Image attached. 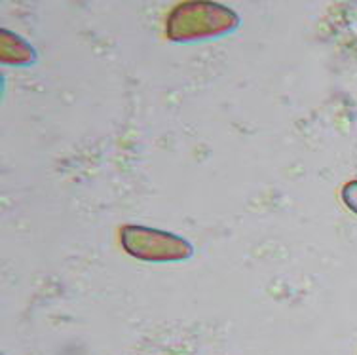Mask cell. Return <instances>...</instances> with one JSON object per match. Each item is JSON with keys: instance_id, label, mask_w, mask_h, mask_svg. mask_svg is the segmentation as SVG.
Returning a JSON list of instances; mask_svg holds the SVG:
<instances>
[{"instance_id": "cell-2", "label": "cell", "mask_w": 357, "mask_h": 355, "mask_svg": "<svg viewBox=\"0 0 357 355\" xmlns=\"http://www.w3.org/2000/svg\"><path fill=\"white\" fill-rule=\"evenodd\" d=\"M120 243L130 257L143 262H181L194 255V247L188 239L141 225L122 226Z\"/></svg>"}, {"instance_id": "cell-1", "label": "cell", "mask_w": 357, "mask_h": 355, "mask_svg": "<svg viewBox=\"0 0 357 355\" xmlns=\"http://www.w3.org/2000/svg\"><path fill=\"white\" fill-rule=\"evenodd\" d=\"M240 25L238 14L219 2H181L165 20V36L172 42H198L219 38Z\"/></svg>"}, {"instance_id": "cell-4", "label": "cell", "mask_w": 357, "mask_h": 355, "mask_svg": "<svg viewBox=\"0 0 357 355\" xmlns=\"http://www.w3.org/2000/svg\"><path fill=\"white\" fill-rule=\"evenodd\" d=\"M340 198H342L344 205L350 209L354 215H357V179L348 181L340 190Z\"/></svg>"}, {"instance_id": "cell-3", "label": "cell", "mask_w": 357, "mask_h": 355, "mask_svg": "<svg viewBox=\"0 0 357 355\" xmlns=\"http://www.w3.org/2000/svg\"><path fill=\"white\" fill-rule=\"evenodd\" d=\"M0 61L4 65L25 67L36 61V52L20 34L2 29L0 31Z\"/></svg>"}]
</instances>
